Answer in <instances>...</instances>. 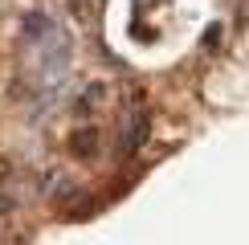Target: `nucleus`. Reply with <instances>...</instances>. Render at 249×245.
Segmentation results:
<instances>
[{
	"instance_id": "20e7f679",
	"label": "nucleus",
	"mask_w": 249,
	"mask_h": 245,
	"mask_svg": "<svg viewBox=\"0 0 249 245\" xmlns=\"http://www.w3.org/2000/svg\"><path fill=\"white\" fill-rule=\"evenodd\" d=\"M8 209H13V196H8V188H0V217H4Z\"/></svg>"
},
{
	"instance_id": "7ed1b4c3",
	"label": "nucleus",
	"mask_w": 249,
	"mask_h": 245,
	"mask_svg": "<svg viewBox=\"0 0 249 245\" xmlns=\"http://www.w3.org/2000/svg\"><path fill=\"white\" fill-rule=\"evenodd\" d=\"M8 176H13V163L0 156V188H8Z\"/></svg>"
},
{
	"instance_id": "f03ea898",
	"label": "nucleus",
	"mask_w": 249,
	"mask_h": 245,
	"mask_svg": "<svg viewBox=\"0 0 249 245\" xmlns=\"http://www.w3.org/2000/svg\"><path fill=\"white\" fill-rule=\"evenodd\" d=\"M70 147H74V156H94L98 151V131L94 127H82V131H74V139H70Z\"/></svg>"
},
{
	"instance_id": "f257e3e1",
	"label": "nucleus",
	"mask_w": 249,
	"mask_h": 245,
	"mask_svg": "<svg viewBox=\"0 0 249 245\" xmlns=\"http://www.w3.org/2000/svg\"><path fill=\"white\" fill-rule=\"evenodd\" d=\"M143 139H147V110H143V106H131L127 127H123V143H119V151H123V156H135Z\"/></svg>"
}]
</instances>
